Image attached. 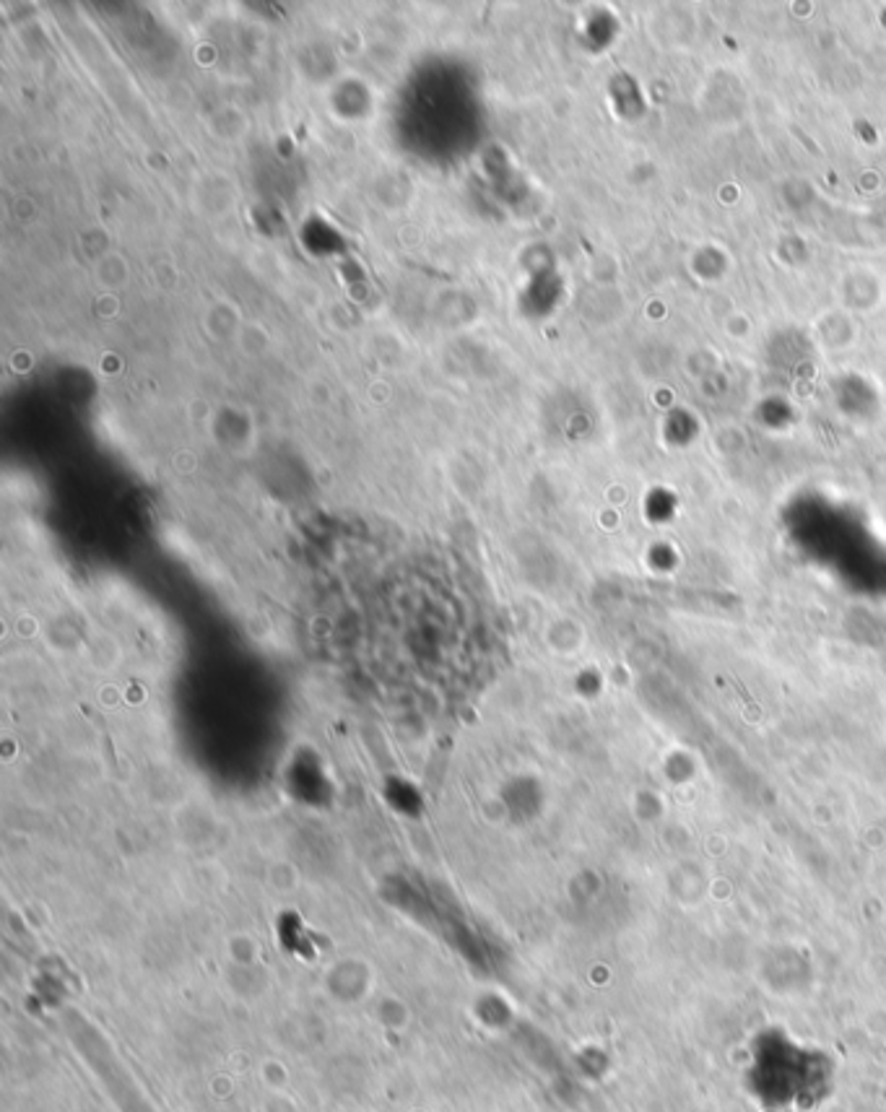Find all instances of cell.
Here are the masks:
<instances>
[{
  "label": "cell",
  "mask_w": 886,
  "mask_h": 1112,
  "mask_svg": "<svg viewBox=\"0 0 886 1112\" xmlns=\"http://www.w3.org/2000/svg\"><path fill=\"white\" fill-rule=\"evenodd\" d=\"M749 1097L770 1112H808L834 1089V1063L821 1047L757 1043L749 1063Z\"/></svg>",
  "instance_id": "1"
}]
</instances>
